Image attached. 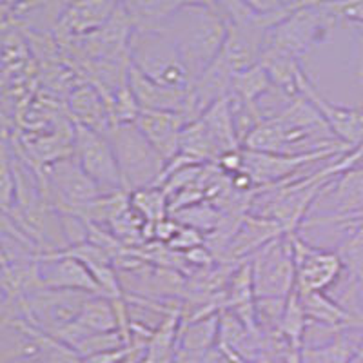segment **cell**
Wrapping results in <instances>:
<instances>
[{"instance_id": "27", "label": "cell", "mask_w": 363, "mask_h": 363, "mask_svg": "<svg viewBox=\"0 0 363 363\" xmlns=\"http://www.w3.org/2000/svg\"><path fill=\"white\" fill-rule=\"evenodd\" d=\"M284 363H301L300 349H296V347H289L284 356Z\"/></svg>"}, {"instance_id": "26", "label": "cell", "mask_w": 363, "mask_h": 363, "mask_svg": "<svg viewBox=\"0 0 363 363\" xmlns=\"http://www.w3.org/2000/svg\"><path fill=\"white\" fill-rule=\"evenodd\" d=\"M184 6H193V8H203V9H213L215 11L220 0H182Z\"/></svg>"}, {"instance_id": "7", "label": "cell", "mask_w": 363, "mask_h": 363, "mask_svg": "<svg viewBox=\"0 0 363 363\" xmlns=\"http://www.w3.org/2000/svg\"><path fill=\"white\" fill-rule=\"evenodd\" d=\"M91 296H99V294L40 287L15 301V307L17 314H21L26 322L55 336L58 330L79 318Z\"/></svg>"}, {"instance_id": "22", "label": "cell", "mask_w": 363, "mask_h": 363, "mask_svg": "<svg viewBox=\"0 0 363 363\" xmlns=\"http://www.w3.org/2000/svg\"><path fill=\"white\" fill-rule=\"evenodd\" d=\"M307 329V316L301 307L300 296L296 291L287 296V303H285L284 316L280 322V336L289 343L291 347L301 349V342H303V335Z\"/></svg>"}, {"instance_id": "19", "label": "cell", "mask_w": 363, "mask_h": 363, "mask_svg": "<svg viewBox=\"0 0 363 363\" xmlns=\"http://www.w3.org/2000/svg\"><path fill=\"white\" fill-rule=\"evenodd\" d=\"M229 96V95H227ZM222 99L216 104H213L209 109L202 115V124L213 136V140L216 142L222 155L231 153V151H238L242 149V144L236 135L235 120H233L231 106H229V99Z\"/></svg>"}, {"instance_id": "12", "label": "cell", "mask_w": 363, "mask_h": 363, "mask_svg": "<svg viewBox=\"0 0 363 363\" xmlns=\"http://www.w3.org/2000/svg\"><path fill=\"white\" fill-rule=\"evenodd\" d=\"M300 95L306 96L307 100L314 104V108L320 111L323 120L327 122L333 135L347 145L349 149L358 147L363 142V109L347 108V106H340V104L330 102V100L323 99L318 93L316 86L313 80L307 77L300 87Z\"/></svg>"}, {"instance_id": "18", "label": "cell", "mask_w": 363, "mask_h": 363, "mask_svg": "<svg viewBox=\"0 0 363 363\" xmlns=\"http://www.w3.org/2000/svg\"><path fill=\"white\" fill-rule=\"evenodd\" d=\"M120 6L131 21L133 28L149 31L162 29L174 13L184 6L182 0H120Z\"/></svg>"}, {"instance_id": "10", "label": "cell", "mask_w": 363, "mask_h": 363, "mask_svg": "<svg viewBox=\"0 0 363 363\" xmlns=\"http://www.w3.org/2000/svg\"><path fill=\"white\" fill-rule=\"evenodd\" d=\"M242 155H244L242 171L251 178L256 187H267L298 177L307 165L333 160L343 153L342 151H322V153L311 155H281L244 149Z\"/></svg>"}, {"instance_id": "31", "label": "cell", "mask_w": 363, "mask_h": 363, "mask_svg": "<svg viewBox=\"0 0 363 363\" xmlns=\"http://www.w3.org/2000/svg\"><path fill=\"white\" fill-rule=\"evenodd\" d=\"M351 363H363V358H362V356H356V358L352 359Z\"/></svg>"}, {"instance_id": "6", "label": "cell", "mask_w": 363, "mask_h": 363, "mask_svg": "<svg viewBox=\"0 0 363 363\" xmlns=\"http://www.w3.org/2000/svg\"><path fill=\"white\" fill-rule=\"evenodd\" d=\"M256 298H287L294 291L293 235H281L249 258Z\"/></svg>"}, {"instance_id": "17", "label": "cell", "mask_w": 363, "mask_h": 363, "mask_svg": "<svg viewBox=\"0 0 363 363\" xmlns=\"http://www.w3.org/2000/svg\"><path fill=\"white\" fill-rule=\"evenodd\" d=\"M69 109L73 113L74 124L106 133L111 125V113L104 95L95 86L86 84L73 91L69 99Z\"/></svg>"}, {"instance_id": "11", "label": "cell", "mask_w": 363, "mask_h": 363, "mask_svg": "<svg viewBox=\"0 0 363 363\" xmlns=\"http://www.w3.org/2000/svg\"><path fill=\"white\" fill-rule=\"evenodd\" d=\"M37 274L40 287L45 289L80 291V293L100 294L99 285L89 269L73 256L51 251L37 256Z\"/></svg>"}, {"instance_id": "23", "label": "cell", "mask_w": 363, "mask_h": 363, "mask_svg": "<svg viewBox=\"0 0 363 363\" xmlns=\"http://www.w3.org/2000/svg\"><path fill=\"white\" fill-rule=\"evenodd\" d=\"M15 193H17V184H15L11 160H9L4 144L0 140V211L2 213L13 207Z\"/></svg>"}, {"instance_id": "20", "label": "cell", "mask_w": 363, "mask_h": 363, "mask_svg": "<svg viewBox=\"0 0 363 363\" xmlns=\"http://www.w3.org/2000/svg\"><path fill=\"white\" fill-rule=\"evenodd\" d=\"M129 202H131L133 209L136 211V215L144 220V235L147 229L151 231L155 223L169 216V199L162 187H145V189L133 191L129 194Z\"/></svg>"}, {"instance_id": "9", "label": "cell", "mask_w": 363, "mask_h": 363, "mask_svg": "<svg viewBox=\"0 0 363 363\" xmlns=\"http://www.w3.org/2000/svg\"><path fill=\"white\" fill-rule=\"evenodd\" d=\"M293 252L296 272L294 291L298 294L329 293L345 271L335 249L313 245L298 233L293 235Z\"/></svg>"}, {"instance_id": "25", "label": "cell", "mask_w": 363, "mask_h": 363, "mask_svg": "<svg viewBox=\"0 0 363 363\" xmlns=\"http://www.w3.org/2000/svg\"><path fill=\"white\" fill-rule=\"evenodd\" d=\"M249 8L262 15H274V13H285L294 8L291 0H244Z\"/></svg>"}, {"instance_id": "32", "label": "cell", "mask_w": 363, "mask_h": 363, "mask_svg": "<svg viewBox=\"0 0 363 363\" xmlns=\"http://www.w3.org/2000/svg\"><path fill=\"white\" fill-rule=\"evenodd\" d=\"M240 363H255V362H240Z\"/></svg>"}, {"instance_id": "29", "label": "cell", "mask_w": 363, "mask_h": 363, "mask_svg": "<svg viewBox=\"0 0 363 363\" xmlns=\"http://www.w3.org/2000/svg\"><path fill=\"white\" fill-rule=\"evenodd\" d=\"M13 311H15V303H11V306L0 307V322H2V320H6V318H8Z\"/></svg>"}, {"instance_id": "5", "label": "cell", "mask_w": 363, "mask_h": 363, "mask_svg": "<svg viewBox=\"0 0 363 363\" xmlns=\"http://www.w3.org/2000/svg\"><path fill=\"white\" fill-rule=\"evenodd\" d=\"M44 191L57 213H69L84 218L87 207L102 196V191L84 173L73 155L45 165Z\"/></svg>"}, {"instance_id": "28", "label": "cell", "mask_w": 363, "mask_h": 363, "mask_svg": "<svg viewBox=\"0 0 363 363\" xmlns=\"http://www.w3.org/2000/svg\"><path fill=\"white\" fill-rule=\"evenodd\" d=\"M15 2H17V0H0V18L6 17V13L9 11V8H11Z\"/></svg>"}, {"instance_id": "16", "label": "cell", "mask_w": 363, "mask_h": 363, "mask_svg": "<svg viewBox=\"0 0 363 363\" xmlns=\"http://www.w3.org/2000/svg\"><path fill=\"white\" fill-rule=\"evenodd\" d=\"M120 0H74L60 21L64 35L79 38L102 28L118 9Z\"/></svg>"}, {"instance_id": "8", "label": "cell", "mask_w": 363, "mask_h": 363, "mask_svg": "<svg viewBox=\"0 0 363 363\" xmlns=\"http://www.w3.org/2000/svg\"><path fill=\"white\" fill-rule=\"evenodd\" d=\"M73 158L79 162L84 173L95 182L102 194L125 191L115 151H113L111 142L106 133L74 124Z\"/></svg>"}, {"instance_id": "14", "label": "cell", "mask_w": 363, "mask_h": 363, "mask_svg": "<svg viewBox=\"0 0 363 363\" xmlns=\"http://www.w3.org/2000/svg\"><path fill=\"white\" fill-rule=\"evenodd\" d=\"M135 124L142 131V135L153 145L155 151L162 157V160H173L180 151V136L186 120L180 113L173 111H140L136 116Z\"/></svg>"}, {"instance_id": "30", "label": "cell", "mask_w": 363, "mask_h": 363, "mask_svg": "<svg viewBox=\"0 0 363 363\" xmlns=\"http://www.w3.org/2000/svg\"><path fill=\"white\" fill-rule=\"evenodd\" d=\"M294 6H301V4H307V2H314V0H291Z\"/></svg>"}, {"instance_id": "2", "label": "cell", "mask_w": 363, "mask_h": 363, "mask_svg": "<svg viewBox=\"0 0 363 363\" xmlns=\"http://www.w3.org/2000/svg\"><path fill=\"white\" fill-rule=\"evenodd\" d=\"M336 24L338 21L325 8L323 0L296 6L287 17L269 29L264 50H274L301 60L303 55L327 40Z\"/></svg>"}, {"instance_id": "15", "label": "cell", "mask_w": 363, "mask_h": 363, "mask_svg": "<svg viewBox=\"0 0 363 363\" xmlns=\"http://www.w3.org/2000/svg\"><path fill=\"white\" fill-rule=\"evenodd\" d=\"M128 86L140 111L182 113V109L186 106L187 89H189V87L177 89V87L162 86L133 66H129Z\"/></svg>"}, {"instance_id": "3", "label": "cell", "mask_w": 363, "mask_h": 363, "mask_svg": "<svg viewBox=\"0 0 363 363\" xmlns=\"http://www.w3.org/2000/svg\"><path fill=\"white\" fill-rule=\"evenodd\" d=\"M106 135L115 151L125 191L131 194L145 187H157L165 162L142 135L138 125L135 122L111 124Z\"/></svg>"}, {"instance_id": "13", "label": "cell", "mask_w": 363, "mask_h": 363, "mask_svg": "<svg viewBox=\"0 0 363 363\" xmlns=\"http://www.w3.org/2000/svg\"><path fill=\"white\" fill-rule=\"evenodd\" d=\"M225 38H223L220 57L223 62L231 67L233 73L249 69L260 64L264 53L265 40L269 29L265 24H247V26H225Z\"/></svg>"}, {"instance_id": "24", "label": "cell", "mask_w": 363, "mask_h": 363, "mask_svg": "<svg viewBox=\"0 0 363 363\" xmlns=\"http://www.w3.org/2000/svg\"><path fill=\"white\" fill-rule=\"evenodd\" d=\"M325 8L336 21L363 26V0H323Z\"/></svg>"}, {"instance_id": "21", "label": "cell", "mask_w": 363, "mask_h": 363, "mask_svg": "<svg viewBox=\"0 0 363 363\" xmlns=\"http://www.w3.org/2000/svg\"><path fill=\"white\" fill-rule=\"evenodd\" d=\"M271 87L272 82L269 79L267 71L264 69L262 64H256V66L249 67V69L233 73L229 95L238 100H244V102L256 104Z\"/></svg>"}, {"instance_id": "1", "label": "cell", "mask_w": 363, "mask_h": 363, "mask_svg": "<svg viewBox=\"0 0 363 363\" xmlns=\"http://www.w3.org/2000/svg\"><path fill=\"white\" fill-rule=\"evenodd\" d=\"M162 31L177 44L191 82L215 62L225 38V22L213 9L182 6Z\"/></svg>"}, {"instance_id": "4", "label": "cell", "mask_w": 363, "mask_h": 363, "mask_svg": "<svg viewBox=\"0 0 363 363\" xmlns=\"http://www.w3.org/2000/svg\"><path fill=\"white\" fill-rule=\"evenodd\" d=\"M131 66L155 82L177 89H187L191 77L178 53L177 44L162 29H133L129 40Z\"/></svg>"}]
</instances>
